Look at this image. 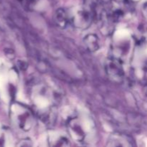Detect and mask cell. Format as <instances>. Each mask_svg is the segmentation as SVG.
Segmentation results:
<instances>
[{
  "label": "cell",
  "mask_w": 147,
  "mask_h": 147,
  "mask_svg": "<svg viewBox=\"0 0 147 147\" xmlns=\"http://www.w3.org/2000/svg\"><path fill=\"white\" fill-rule=\"evenodd\" d=\"M105 70L108 77L115 82H121L124 78L122 61L118 57H110L106 62Z\"/></svg>",
  "instance_id": "6da1fadb"
},
{
  "label": "cell",
  "mask_w": 147,
  "mask_h": 147,
  "mask_svg": "<svg viewBox=\"0 0 147 147\" xmlns=\"http://www.w3.org/2000/svg\"><path fill=\"white\" fill-rule=\"evenodd\" d=\"M93 19L94 17L92 11L85 7L78 10L73 17H71V23L78 28L87 29L90 27Z\"/></svg>",
  "instance_id": "7a4b0ae2"
},
{
  "label": "cell",
  "mask_w": 147,
  "mask_h": 147,
  "mask_svg": "<svg viewBox=\"0 0 147 147\" xmlns=\"http://www.w3.org/2000/svg\"><path fill=\"white\" fill-rule=\"evenodd\" d=\"M68 129L70 136L74 140L80 142L84 140L85 132L80 122L76 118L71 119L68 121Z\"/></svg>",
  "instance_id": "3957f363"
},
{
  "label": "cell",
  "mask_w": 147,
  "mask_h": 147,
  "mask_svg": "<svg viewBox=\"0 0 147 147\" xmlns=\"http://www.w3.org/2000/svg\"><path fill=\"white\" fill-rule=\"evenodd\" d=\"M55 22L61 28H66L71 23V17L65 9H57L55 14Z\"/></svg>",
  "instance_id": "277c9868"
},
{
  "label": "cell",
  "mask_w": 147,
  "mask_h": 147,
  "mask_svg": "<svg viewBox=\"0 0 147 147\" xmlns=\"http://www.w3.org/2000/svg\"><path fill=\"white\" fill-rule=\"evenodd\" d=\"M109 146H131L132 141L130 137L121 134H115L111 136L108 142Z\"/></svg>",
  "instance_id": "5b68a950"
},
{
  "label": "cell",
  "mask_w": 147,
  "mask_h": 147,
  "mask_svg": "<svg viewBox=\"0 0 147 147\" xmlns=\"http://www.w3.org/2000/svg\"><path fill=\"white\" fill-rule=\"evenodd\" d=\"M86 48L90 52H96L100 48V40L97 34L90 33L86 34L83 39Z\"/></svg>",
  "instance_id": "8992f818"
},
{
  "label": "cell",
  "mask_w": 147,
  "mask_h": 147,
  "mask_svg": "<svg viewBox=\"0 0 147 147\" xmlns=\"http://www.w3.org/2000/svg\"><path fill=\"white\" fill-rule=\"evenodd\" d=\"M17 123L22 129L27 131L30 129L32 123V117L27 110H24L22 113L17 116Z\"/></svg>",
  "instance_id": "52a82bcc"
},
{
  "label": "cell",
  "mask_w": 147,
  "mask_h": 147,
  "mask_svg": "<svg viewBox=\"0 0 147 147\" xmlns=\"http://www.w3.org/2000/svg\"><path fill=\"white\" fill-rule=\"evenodd\" d=\"M142 12H143L144 17L147 19V1H145L142 5Z\"/></svg>",
  "instance_id": "ba28073f"
}]
</instances>
